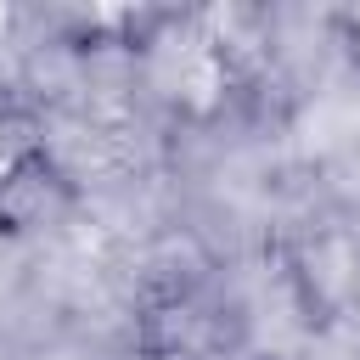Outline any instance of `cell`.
<instances>
[{
	"instance_id": "6da1fadb",
	"label": "cell",
	"mask_w": 360,
	"mask_h": 360,
	"mask_svg": "<svg viewBox=\"0 0 360 360\" xmlns=\"http://www.w3.org/2000/svg\"><path fill=\"white\" fill-rule=\"evenodd\" d=\"M242 360H270V354H242Z\"/></svg>"
}]
</instances>
